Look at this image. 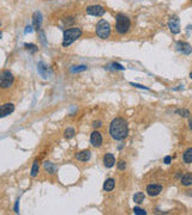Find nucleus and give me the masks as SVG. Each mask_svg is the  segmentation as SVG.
Here are the masks:
<instances>
[{"instance_id":"1","label":"nucleus","mask_w":192,"mask_h":215,"mask_svg":"<svg viewBox=\"0 0 192 215\" xmlns=\"http://www.w3.org/2000/svg\"><path fill=\"white\" fill-rule=\"evenodd\" d=\"M109 134L114 140H119V141L125 140L127 138V134H129L127 122L121 117L114 118L112 123H111V126H109Z\"/></svg>"},{"instance_id":"2","label":"nucleus","mask_w":192,"mask_h":215,"mask_svg":"<svg viewBox=\"0 0 192 215\" xmlns=\"http://www.w3.org/2000/svg\"><path fill=\"white\" fill-rule=\"evenodd\" d=\"M82 36V29L79 28H71L64 31V40H63V45L68 47L71 45L75 41H77Z\"/></svg>"},{"instance_id":"3","label":"nucleus","mask_w":192,"mask_h":215,"mask_svg":"<svg viewBox=\"0 0 192 215\" xmlns=\"http://www.w3.org/2000/svg\"><path fill=\"white\" fill-rule=\"evenodd\" d=\"M116 24H115V29L116 32L120 33V35H125L126 32L130 30L131 28V21L127 16H125L123 13H119L116 16Z\"/></svg>"},{"instance_id":"4","label":"nucleus","mask_w":192,"mask_h":215,"mask_svg":"<svg viewBox=\"0 0 192 215\" xmlns=\"http://www.w3.org/2000/svg\"><path fill=\"white\" fill-rule=\"evenodd\" d=\"M96 35L100 37V38H108L111 36V25L109 23L104 19H101L96 24Z\"/></svg>"},{"instance_id":"5","label":"nucleus","mask_w":192,"mask_h":215,"mask_svg":"<svg viewBox=\"0 0 192 215\" xmlns=\"http://www.w3.org/2000/svg\"><path fill=\"white\" fill-rule=\"evenodd\" d=\"M13 75L10 71H4L0 74V88H9L13 84Z\"/></svg>"},{"instance_id":"6","label":"nucleus","mask_w":192,"mask_h":215,"mask_svg":"<svg viewBox=\"0 0 192 215\" xmlns=\"http://www.w3.org/2000/svg\"><path fill=\"white\" fill-rule=\"evenodd\" d=\"M87 13L90 16H95V17H100L106 13V9L101 6V5H91L87 7Z\"/></svg>"},{"instance_id":"7","label":"nucleus","mask_w":192,"mask_h":215,"mask_svg":"<svg viewBox=\"0 0 192 215\" xmlns=\"http://www.w3.org/2000/svg\"><path fill=\"white\" fill-rule=\"evenodd\" d=\"M168 28L173 33H179L180 32V21L178 16H172L168 21Z\"/></svg>"},{"instance_id":"8","label":"nucleus","mask_w":192,"mask_h":215,"mask_svg":"<svg viewBox=\"0 0 192 215\" xmlns=\"http://www.w3.org/2000/svg\"><path fill=\"white\" fill-rule=\"evenodd\" d=\"M13 111H14V105L12 103H6V104L1 105L0 107V118L9 116Z\"/></svg>"},{"instance_id":"9","label":"nucleus","mask_w":192,"mask_h":215,"mask_svg":"<svg viewBox=\"0 0 192 215\" xmlns=\"http://www.w3.org/2000/svg\"><path fill=\"white\" fill-rule=\"evenodd\" d=\"M90 142L91 145L94 146V147H100L102 145V135L100 131H97V130H95V131H92L90 135Z\"/></svg>"},{"instance_id":"10","label":"nucleus","mask_w":192,"mask_h":215,"mask_svg":"<svg viewBox=\"0 0 192 215\" xmlns=\"http://www.w3.org/2000/svg\"><path fill=\"white\" fill-rule=\"evenodd\" d=\"M162 191V186L158 185V184H150L147 186V193L149 196L154 197V196H157L158 194Z\"/></svg>"},{"instance_id":"11","label":"nucleus","mask_w":192,"mask_h":215,"mask_svg":"<svg viewBox=\"0 0 192 215\" xmlns=\"http://www.w3.org/2000/svg\"><path fill=\"white\" fill-rule=\"evenodd\" d=\"M177 49L185 55H189L192 53V47L187 42H181V41L178 42L177 43Z\"/></svg>"},{"instance_id":"12","label":"nucleus","mask_w":192,"mask_h":215,"mask_svg":"<svg viewBox=\"0 0 192 215\" xmlns=\"http://www.w3.org/2000/svg\"><path fill=\"white\" fill-rule=\"evenodd\" d=\"M103 164H104V166L108 167V169L113 167L114 164H115V158H114V155L112 153H107V154L103 157Z\"/></svg>"},{"instance_id":"13","label":"nucleus","mask_w":192,"mask_h":215,"mask_svg":"<svg viewBox=\"0 0 192 215\" xmlns=\"http://www.w3.org/2000/svg\"><path fill=\"white\" fill-rule=\"evenodd\" d=\"M76 158L80 161H88L91 158L90 150H82V152H79V153L76 154Z\"/></svg>"},{"instance_id":"14","label":"nucleus","mask_w":192,"mask_h":215,"mask_svg":"<svg viewBox=\"0 0 192 215\" xmlns=\"http://www.w3.org/2000/svg\"><path fill=\"white\" fill-rule=\"evenodd\" d=\"M41 22H42V14L40 12H36L34 14V26L35 30L39 31L40 28H41Z\"/></svg>"},{"instance_id":"15","label":"nucleus","mask_w":192,"mask_h":215,"mask_svg":"<svg viewBox=\"0 0 192 215\" xmlns=\"http://www.w3.org/2000/svg\"><path fill=\"white\" fill-rule=\"evenodd\" d=\"M114 186H115V181H114L113 178H108V179L104 182V184H103V190L109 193V191L113 190Z\"/></svg>"},{"instance_id":"16","label":"nucleus","mask_w":192,"mask_h":215,"mask_svg":"<svg viewBox=\"0 0 192 215\" xmlns=\"http://www.w3.org/2000/svg\"><path fill=\"white\" fill-rule=\"evenodd\" d=\"M180 182L182 185L185 186H189V185H192V173H186L181 177Z\"/></svg>"},{"instance_id":"17","label":"nucleus","mask_w":192,"mask_h":215,"mask_svg":"<svg viewBox=\"0 0 192 215\" xmlns=\"http://www.w3.org/2000/svg\"><path fill=\"white\" fill-rule=\"evenodd\" d=\"M182 159L186 164H191L192 162V148H187L185 150L184 155H182Z\"/></svg>"},{"instance_id":"18","label":"nucleus","mask_w":192,"mask_h":215,"mask_svg":"<svg viewBox=\"0 0 192 215\" xmlns=\"http://www.w3.org/2000/svg\"><path fill=\"white\" fill-rule=\"evenodd\" d=\"M144 198H145V196H144V194L143 193H137L133 195V201L138 204L142 203V202L144 201Z\"/></svg>"},{"instance_id":"19","label":"nucleus","mask_w":192,"mask_h":215,"mask_svg":"<svg viewBox=\"0 0 192 215\" xmlns=\"http://www.w3.org/2000/svg\"><path fill=\"white\" fill-rule=\"evenodd\" d=\"M45 170L46 171H48L49 173H54V172H55V166L53 165V162H51V161H46Z\"/></svg>"},{"instance_id":"20","label":"nucleus","mask_w":192,"mask_h":215,"mask_svg":"<svg viewBox=\"0 0 192 215\" xmlns=\"http://www.w3.org/2000/svg\"><path fill=\"white\" fill-rule=\"evenodd\" d=\"M39 170H40V166H39V160H35L34 164H33V167H31V176L33 177H36L37 173H39Z\"/></svg>"},{"instance_id":"21","label":"nucleus","mask_w":192,"mask_h":215,"mask_svg":"<svg viewBox=\"0 0 192 215\" xmlns=\"http://www.w3.org/2000/svg\"><path fill=\"white\" fill-rule=\"evenodd\" d=\"M46 71H47V68H46V66L43 62H40L39 64V73L42 75L43 78H48V74L46 73Z\"/></svg>"},{"instance_id":"22","label":"nucleus","mask_w":192,"mask_h":215,"mask_svg":"<svg viewBox=\"0 0 192 215\" xmlns=\"http://www.w3.org/2000/svg\"><path fill=\"white\" fill-rule=\"evenodd\" d=\"M87 66H84V64H82V66H73L72 68H71V72L72 73H78V72H83V71H87Z\"/></svg>"},{"instance_id":"23","label":"nucleus","mask_w":192,"mask_h":215,"mask_svg":"<svg viewBox=\"0 0 192 215\" xmlns=\"http://www.w3.org/2000/svg\"><path fill=\"white\" fill-rule=\"evenodd\" d=\"M65 138L66 139H71V138H73L75 136V134H76V131H75V129L73 128H67L65 130Z\"/></svg>"},{"instance_id":"24","label":"nucleus","mask_w":192,"mask_h":215,"mask_svg":"<svg viewBox=\"0 0 192 215\" xmlns=\"http://www.w3.org/2000/svg\"><path fill=\"white\" fill-rule=\"evenodd\" d=\"M133 213L137 215H145L147 214L145 210H143L142 208H138V207H135V208H133Z\"/></svg>"},{"instance_id":"25","label":"nucleus","mask_w":192,"mask_h":215,"mask_svg":"<svg viewBox=\"0 0 192 215\" xmlns=\"http://www.w3.org/2000/svg\"><path fill=\"white\" fill-rule=\"evenodd\" d=\"M25 48H27L28 50H31L33 53H34V52H36V50H37V47H36L35 44H28V43H27V44H25Z\"/></svg>"},{"instance_id":"26","label":"nucleus","mask_w":192,"mask_h":215,"mask_svg":"<svg viewBox=\"0 0 192 215\" xmlns=\"http://www.w3.org/2000/svg\"><path fill=\"white\" fill-rule=\"evenodd\" d=\"M177 114H180V116H184V117H187L190 115L187 110H177Z\"/></svg>"},{"instance_id":"27","label":"nucleus","mask_w":192,"mask_h":215,"mask_svg":"<svg viewBox=\"0 0 192 215\" xmlns=\"http://www.w3.org/2000/svg\"><path fill=\"white\" fill-rule=\"evenodd\" d=\"M118 169L119 170H125L126 169V162L124 160H120L118 162Z\"/></svg>"},{"instance_id":"28","label":"nucleus","mask_w":192,"mask_h":215,"mask_svg":"<svg viewBox=\"0 0 192 215\" xmlns=\"http://www.w3.org/2000/svg\"><path fill=\"white\" fill-rule=\"evenodd\" d=\"M40 40H41V42L43 43V44H47V42H46V36H45V32L43 31H41L40 30Z\"/></svg>"},{"instance_id":"29","label":"nucleus","mask_w":192,"mask_h":215,"mask_svg":"<svg viewBox=\"0 0 192 215\" xmlns=\"http://www.w3.org/2000/svg\"><path fill=\"white\" fill-rule=\"evenodd\" d=\"M112 67H113V68H115V69H120V71H124V67H123L121 64H112Z\"/></svg>"},{"instance_id":"30","label":"nucleus","mask_w":192,"mask_h":215,"mask_svg":"<svg viewBox=\"0 0 192 215\" xmlns=\"http://www.w3.org/2000/svg\"><path fill=\"white\" fill-rule=\"evenodd\" d=\"M131 85L135 86V87H138V88H143V90H149L147 86H143V85H139V84H135V83H131Z\"/></svg>"},{"instance_id":"31","label":"nucleus","mask_w":192,"mask_h":215,"mask_svg":"<svg viewBox=\"0 0 192 215\" xmlns=\"http://www.w3.org/2000/svg\"><path fill=\"white\" fill-rule=\"evenodd\" d=\"M92 126H94L95 128H99V127H101V126H102V124H101V121H95Z\"/></svg>"},{"instance_id":"32","label":"nucleus","mask_w":192,"mask_h":215,"mask_svg":"<svg viewBox=\"0 0 192 215\" xmlns=\"http://www.w3.org/2000/svg\"><path fill=\"white\" fill-rule=\"evenodd\" d=\"M18 204H19V200H18V201L16 202V204H14V212H16V213L19 212V210H18Z\"/></svg>"},{"instance_id":"33","label":"nucleus","mask_w":192,"mask_h":215,"mask_svg":"<svg viewBox=\"0 0 192 215\" xmlns=\"http://www.w3.org/2000/svg\"><path fill=\"white\" fill-rule=\"evenodd\" d=\"M170 160H172V158H170V155H168V157H166V158H165V162H166V164H170Z\"/></svg>"},{"instance_id":"34","label":"nucleus","mask_w":192,"mask_h":215,"mask_svg":"<svg viewBox=\"0 0 192 215\" xmlns=\"http://www.w3.org/2000/svg\"><path fill=\"white\" fill-rule=\"evenodd\" d=\"M31 31H33V26H27L25 33H28V32H31Z\"/></svg>"},{"instance_id":"35","label":"nucleus","mask_w":192,"mask_h":215,"mask_svg":"<svg viewBox=\"0 0 192 215\" xmlns=\"http://www.w3.org/2000/svg\"><path fill=\"white\" fill-rule=\"evenodd\" d=\"M189 124H190V129L192 130V117L190 118V123H189Z\"/></svg>"},{"instance_id":"36","label":"nucleus","mask_w":192,"mask_h":215,"mask_svg":"<svg viewBox=\"0 0 192 215\" xmlns=\"http://www.w3.org/2000/svg\"><path fill=\"white\" fill-rule=\"evenodd\" d=\"M190 78H191V79H192V72H191V73H190Z\"/></svg>"},{"instance_id":"37","label":"nucleus","mask_w":192,"mask_h":215,"mask_svg":"<svg viewBox=\"0 0 192 215\" xmlns=\"http://www.w3.org/2000/svg\"><path fill=\"white\" fill-rule=\"evenodd\" d=\"M1 36H2V33H1V32H0V38H1Z\"/></svg>"},{"instance_id":"38","label":"nucleus","mask_w":192,"mask_h":215,"mask_svg":"<svg viewBox=\"0 0 192 215\" xmlns=\"http://www.w3.org/2000/svg\"><path fill=\"white\" fill-rule=\"evenodd\" d=\"M0 26H1V22H0Z\"/></svg>"},{"instance_id":"39","label":"nucleus","mask_w":192,"mask_h":215,"mask_svg":"<svg viewBox=\"0 0 192 215\" xmlns=\"http://www.w3.org/2000/svg\"><path fill=\"white\" fill-rule=\"evenodd\" d=\"M191 4H192V0H191Z\"/></svg>"}]
</instances>
